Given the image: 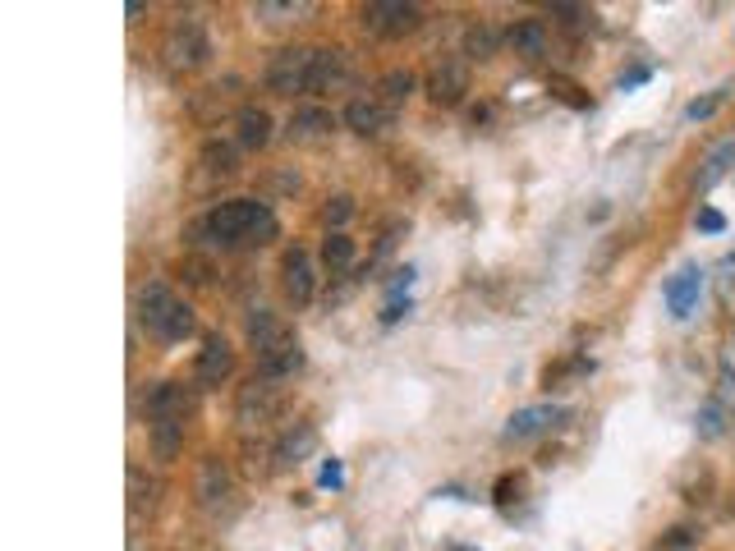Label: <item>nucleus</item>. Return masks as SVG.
<instances>
[{"label":"nucleus","mask_w":735,"mask_h":551,"mask_svg":"<svg viewBox=\"0 0 735 551\" xmlns=\"http://www.w3.org/2000/svg\"><path fill=\"white\" fill-rule=\"evenodd\" d=\"M515 487H520V483H515V478H501V483H497V501H501V506H506V501H510V492H515Z\"/></svg>","instance_id":"36"},{"label":"nucleus","mask_w":735,"mask_h":551,"mask_svg":"<svg viewBox=\"0 0 735 551\" xmlns=\"http://www.w3.org/2000/svg\"><path fill=\"white\" fill-rule=\"evenodd\" d=\"M501 46V33L492 28V23H474L469 28V37H464V56L469 60H492Z\"/></svg>","instance_id":"26"},{"label":"nucleus","mask_w":735,"mask_h":551,"mask_svg":"<svg viewBox=\"0 0 735 551\" xmlns=\"http://www.w3.org/2000/svg\"><path fill=\"white\" fill-rule=\"evenodd\" d=\"M731 166H735V134H731V138H722V143H717L713 152L703 157V166H699V180H694V189H699V193H708L717 180H726V175H731Z\"/></svg>","instance_id":"17"},{"label":"nucleus","mask_w":735,"mask_h":551,"mask_svg":"<svg viewBox=\"0 0 735 551\" xmlns=\"http://www.w3.org/2000/svg\"><path fill=\"white\" fill-rule=\"evenodd\" d=\"M423 23V10L409 5V0H373L363 5V28L377 37H405Z\"/></svg>","instance_id":"5"},{"label":"nucleus","mask_w":735,"mask_h":551,"mask_svg":"<svg viewBox=\"0 0 735 551\" xmlns=\"http://www.w3.org/2000/svg\"><path fill=\"white\" fill-rule=\"evenodd\" d=\"M726 423H731V409H726V400H708V405L699 409V418H694V428H699V437H708V441L722 437Z\"/></svg>","instance_id":"27"},{"label":"nucleus","mask_w":735,"mask_h":551,"mask_svg":"<svg viewBox=\"0 0 735 551\" xmlns=\"http://www.w3.org/2000/svg\"><path fill=\"white\" fill-rule=\"evenodd\" d=\"M189 400H184L180 382H157L152 395H147V418H184Z\"/></svg>","instance_id":"19"},{"label":"nucleus","mask_w":735,"mask_h":551,"mask_svg":"<svg viewBox=\"0 0 735 551\" xmlns=\"http://www.w3.org/2000/svg\"><path fill=\"white\" fill-rule=\"evenodd\" d=\"M322 262H327L331 276H336V271H350L354 267V239L345 235V230H331L327 244H322Z\"/></svg>","instance_id":"25"},{"label":"nucleus","mask_w":735,"mask_h":551,"mask_svg":"<svg viewBox=\"0 0 735 551\" xmlns=\"http://www.w3.org/2000/svg\"><path fill=\"white\" fill-rule=\"evenodd\" d=\"M322 483H327V487H340V483H345V469H340V460H327V464H322Z\"/></svg>","instance_id":"34"},{"label":"nucleus","mask_w":735,"mask_h":551,"mask_svg":"<svg viewBox=\"0 0 735 551\" xmlns=\"http://www.w3.org/2000/svg\"><path fill=\"white\" fill-rule=\"evenodd\" d=\"M690 542H694V533H690V529H671L667 547H690Z\"/></svg>","instance_id":"35"},{"label":"nucleus","mask_w":735,"mask_h":551,"mask_svg":"<svg viewBox=\"0 0 735 551\" xmlns=\"http://www.w3.org/2000/svg\"><path fill=\"white\" fill-rule=\"evenodd\" d=\"M267 88L276 97H294V92H308L313 79V46H281L272 60H267Z\"/></svg>","instance_id":"4"},{"label":"nucleus","mask_w":735,"mask_h":551,"mask_svg":"<svg viewBox=\"0 0 735 551\" xmlns=\"http://www.w3.org/2000/svg\"><path fill=\"white\" fill-rule=\"evenodd\" d=\"M510 46H515V56L538 60L547 51V23L543 19H520L515 28H510Z\"/></svg>","instance_id":"20"},{"label":"nucleus","mask_w":735,"mask_h":551,"mask_svg":"<svg viewBox=\"0 0 735 551\" xmlns=\"http://www.w3.org/2000/svg\"><path fill=\"white\" fill-rule=\"evenodd\" d=\"M276 230L281 225H276L267 203H258V198H230V203L212 207L189 235H193V244H203V235H207V244L235 248V244H272Z\"/></svg>","instance_id":"1"},{"label":"nucleus","mask_w":735,"mask_h":551,"mask_svg":"<svg viewBox=\"0 0 735 551\" xmlns=\"http://www.w3.org/2000/svg\"><path fill=\"white\" fill-rule=\"evenodd\" d=\"M281 285L290 294L294 304H313L317 294V276H313V258H308L304 248H290L281 258Z\"/></svg>","instance_id":"13"},{"label":"nucleus","mask_w":735,"mask_h":551,"mask_svg":"<svg viewBox=\"0 0 735 551\" xmlns=\"http://www.w3.org/2000/svg\"><path fill=\"white\" fill-rule=\"evenodd\" d=\"M230 496H235V483H230V469L216 455H207L203 464H198V501H203V510H221L230 506Z\"/></svg>","instance_id":"14"},{"label":"nucleus","mask_w":735,"mask_h":551,"mask_svg":"<svg viewBox=\"0 0 735 551\" xmlns=\"http://www.w3.org/2000/svg\"><path fill=\"white\" fill-rule=\"evenodd\" d=\"M138 322L166 345H180L193 336V308L184 299H175V290L161 281H152L138 294Z\"/></svg>","instance_id":"2"},{"label":"nucleus","mask_w":735,"mask_h":551,"mask_svg":"<svg viewBox=\"0 0 735 551\" xmlns=\"http://www.w3.org/2000/svg\"><path fill=\"white\" fill-rule=\"evenodd\" d=\"M350 216H354V198H350V193H336V198L327 203V212H322V221H327L331 230H340Z\"/></svg>","instance_id":"31"},{"label":"nucleus","mask_w":735,"mask_h":551,"mask_svg":"<svg viewBox=\"0 0 735 551\" xmlns=\"http://www.w3.org/2000/svg\"><path fill=\"white\" fill-rule=\"evenodd\" d=\"M203 170L207 175H235L239 170V157H235V147L230 143H203Z\"/></svg>","instance_id":"28"},{"label":"nucleus","mask_w":735,"mask_h":551,"mask_svg":"<svg viewBox=\"0 0 735 551\" xmlns=\"http://www.w3.org/2000/svg\"><path fill=\"white\" fill-rule=\"evenodd\" d=\"M331 111H322V106H304V111L290 115V138H299V143H313V138L331 134Z\"/></svg>","instance_id":"22"},{"label":"nucleus","mask_w":735,"mask_h":551,"mask_svg":"<svg viewBox=\"0 0 735 551\" xmlns=\"http://www.w3.org/2000/svg\"><path fill=\"white\" fill-rule=\"evenodd\" d=\"M276 409H281V391L276 382L267 377H253L249 386H239V400H235V414L244 428H262V423H272Z\"/></svg>","instance_id":"7"},{"label":"nucleus","mask_w":735,"mask_h":551,"mask_svg":"<svg viewBox=\"0 0 735 551\" xmlns=\"http://www.w3.org/2000/svg\"><path fill=\"white\" fill-rule=\"evenodd\" d=\"M561 418H566V409H561V405L515 409V414L506 418V441H533V437H543V432H552Z\"/></svg>","instance_id":"12"},{"label":"nucleus","mask_w":735,"mask_h":551,"mask_svg":"<svg viewBox=\"0 0 735 551\" xmlns=\"http://www.w3.org/2000/svg\"><path fill=\"white\" fill-rule=\"evenodd\" d=\"M147 437H152V450L157 460H175L184 446V418H147Z\"/></svg>","instance_id":"18"},{"label":"nucleus","mask_w":735,"mask_h":551,"mask_svg":"<svg viewBox=\"0 0 735 551\" xmlns=\"http://www.w3.org/2000/svg\"><path fill=\"white\" fill-rule=\"evenodd\" d=\"M317 446V432L313 423H294L290 432H285L281 441H276V464H299L308 455V450Z\"/></svg>","instance_id":"21"},{"label":"nucleus","mask_w":735,"mask_h":551,"mask_svg":"<svg viewBox=\"0 0 735 551\" xmlns=\"http://www.w3.org/2000/svg\"><path fill=\"white\" fill-rule=\"evenodd\" d=\"M299 368H304V349L290 345V349H281V354H272V359H262L258 377H267V382H285V377H294Z\"/></svg>","instance_id":"24"},{"label":"nucleus","mask_w":735,"mask_h":551,"mask_svg":"<svg viewBox=\"0 0 735 551\" xmlns=\"http://www.w3.org/2000/svg\"><path fill=\"white\" fill-rule=\"evenodd\" d=\"M285 14H313V5H290V0H258L253 5V19H267V23H281Z\"/></svg>","instance_id":"29"},{"label":"nucleus","mask_w":735,"mask_h":551,"mask_svg":"<svg viewBox=\"0 0 735 551\" xmlns=\"http://www.w3.org/2000/svg\"><path fill=\"white\" fill-rule=\"evenodd\" d=\"M726 92H731V88H726V83H722V88H717V92H708V97H699V102H690V106H685V120H708V115H713L717 106L726 102Z\"/></svg>","instance_id":"30"},{"label":"nucleus","mask_w":735,"mask_h":551,"mask_svg":"<svg viewBox=\"0 0 735 551\" xmlns=\"http://www.w3.org/2000/svg\"><path fill=\"white\" fill-rule=\"evenodd\" d=\"M354 83V65L340 46H317L313 51V79H308V92L313 97H327V92H345Z\"/></svg>","instance_id":"6"},{"label":"nucleus","mask_w":735,"mask_h":551,"mask_svg":"<svg viewBox=\"0 0 735 551\" xmlns=\"http://www.w3.org/2000/svg\"><path fill=\"white\" fill-rule=\"evenodd\" d=\"M230 372H235V349H230L221 336H207L203 349H198V359H193V382L198 386H221Z\"/></svg>","instance_id":"10"},{"label":"nucleus","mask_w":735,"mask_h":551,"mask_svg":"<svg viewBox=\"0 0 735 551\" xmlns=\"http://www.w3.org/2000/svg\"><path fill=\"white\" fill-rule=\"evenodd\" d=\"M161 56H166L170 69H198L207 65V56H212V42H207V28L198 19H180V23H170V33L166 42H161Z\"/></svg>","instance_id":"3"},{"label":"nucleus","mask_w":735,"mask_h":551,"mask_svg":"<svg viewBox=\"0 0 735 551\" xmlns=\"http://www.w3.org/2000/svg\"><path fill=\"white\" fill-rule=\"evenodd\" d=\"M244 331H249V345H253V354H258V363L272 359V354H281V349H290V345H299V340H294V331L285 327L272 308H253V313H249V327H244Z\"/></svg>","instance_id":"8"},{"label":"nucleus","mask_w":735,"mask_h":551,"mask_svg":"<svg viewBox=\"0 0 735 551\" xmlns=\"http://www.w3.org/2000/svg\"><path fill=\"white\" fill-rule=\"evenodd\" d=\"M464 92H469V65L455 56H441L428 74V97L437 106H460Z\"/></svg>","instance_id":"9"},{"label":"nucleus","mask_w":735,"mask_h":551,"mask_svg":"<svg viewBox=\"0 0 735 551\" xmlns=\"http://www.w3.org/2000/svg\"><path fill=\"white\" fill-rule=\"evenodd\" d=\"M699 230H708V235H722V230H726V216L713 212V207H703V212H699Z\"/></svg>","instance_id":"33"},{"label":"nucleus","mask_w":735,"mask_h":551,"mask_svg":"<svg viewBox=\"0 0 735 551\" xmlns=\"http://www.w3.org/2000/svg\"><path fill=\"white\" fill-rule=\"evenodd\" d=\"M419 88V79L409 74V69H391V74H382V83H377V102L382 106H400V102H409V92Z\"/></svg>","instance_id":"23"},{"label":"nucleus","mask_w":735,"mask_h":551,"mask_svg":"<svg viewBox=\"0 0 735 551\" xmlns=\"http://www.w3.org/2000/svg\"><path fill=\"white\" fill-rule=\"evenodd\" d=\"M235 129H239V147H249V152L272 143V115L262 111V106H239Z\"/></svg>","instance_id":"16"},{"label":"nucleus","mask_w":735,"mask_h":551,"mask_svg":"<svg viewBox=\"0 0 735 551\" xmlns=\"http://www.w3.org/2000/svg\"><path fill=\"white\" fill-rule=\"evenodd\" d=\"M345 124L354 134H382V129H391V106H382L377 97H354L345 106Z\"/></svg>","instance_id":"15"},{"label":"nucleus","mask_w":735,"mask_h":551,"mask_svg":"<svg viewBox=\"0 0 735 551\" xmlns=\"http://www.w3.org/2000/svg\"><path fill=\"white\" fill-rule=\"evenodd\" d=\"M143 469H129V510L134 515H143Z\"/></svg>","instance_id":"32"},{"label":"nucleus","mask_w":735,"mask_h":551,"mask_svg":"<svg viewBox=\"0 0 735 551\" xmlns=\"http://www.w3.org/2000/svg\"><path fill=\"white\" fill-rule=\"evenodd\" d=\"M662 299H667V313L676 317V322L694 317V308H699V299H703V271L699 267H680L676 276L667 281Z\"/></svg>","instance_id":"11"}]
</instances>
